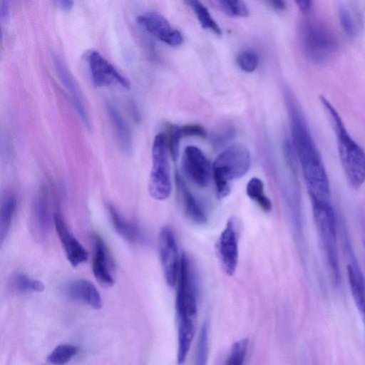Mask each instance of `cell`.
I'll use <instances>...</instances> for the list:
<instances>
[{
    "mask_svg": "<svg viewBox=\"0 0 365 365\" xmlns=\"http://www.w3.org/2000/svg\"><path fill=\"white\" fill-rule=\"evenodd\" d=\"M294 145L311 201L331 203L329 181L318 148L293 93L284 90Z\"/></svg>",
    "mask_w": 365,
    "mask_h": 365,
    "instance_id": "obj_1",
    "label": "cell"
},
{
    "mask_svg": "<svg viewBox=\"0 0 365 365\" xmlns=\"http://www.w3.org/2000/svg\"><path fill=\"white\" fill-rule=\"evenodd\" d=\"M320 102L332 125L344 173L349 185L355 190L365 183V151L348 132L334 106L324 96Z\"/></svg>",
    "mask_w": 365,
    "mask_h": 365,
    "instance_id": "obj_2",
    "label": "cell"
},
{
    "mask_svg": "<svg viewBox=\"0 0 365 365\" xmlns=\"http://www.w3.org/2000/svg\"><path fill=\"white\" fill-rule=\"evenodd\" d=\"M319 243L334 284L340 282V268L336 247V224L331 203L311 201Z\"/></svg>",
    "mask_w": 365,
    "mask_h": 365,
    "instance_id": "obj_3",
    "label": "cell"
},
{
    "mask_svg": "<svg viewBox=\"0 0 365 365\" xmlns=\"http://www.w3.org/2000/svg\"><path fill=\"white\" fill-rule=\"evenodd\" d=\"M302 51L309 61L321 65L327 62L338 48V40L330 28L316 19H306L299 29Z\"/></svg>",
    "mask_w": 365,
    "mask_h": 365,
    "instance_id": "obj_4",
    "label": "cell"
},
{
    "mask_svg": "<svg viewBox=\"0 0 365 365\" xmlns=\"http://www.w3.org/2000/svg\"><path fill=\"white\" fill-rule=\"evenodd\" d=\"M250 163V153L241 144L228 147L217 157L212 164V178L218 198L229 195L231 190L230 182L245 175Z\"/></svg>",
    "mask_w": 365,
    "mask_h": 365,
    "instance_id": "obj_5",
    "label": "cell"
},
{
    "mask_svg": "<svg viewBox=\"0 0 365 365\" xmlns=\"http://www.w3.org/2000/svg\"><path fill=\"white\" fill-rule=\"evenodd\" d=\"M166 136L155 135L152 145V168L149 180V192L155 200L167 199L172 190Z\"/></svg>",
    "mask_w": 365,
    "mask_h": 365,
    "instance_id": "obj_6",
    "label": "cell"
},
{
    "mask_svg": "<svg viewBox=\"0 0 365 365\" xmlns=\"http://www.w3.org/2000/svg\"><path fill=\"white\" fill-rule=\"evenodd\" d=\"M175 308L177 320H194L197 309V287L195 270L189 258L182 254L177 281Z\"/></svg>",
    "mask_w": 365,
    "mask_h": 365,
    "instance_id": "obj_7",
    "label": "cell"
},
{
    "mask_svg": "<svg viewBox=\"0 0 365 365\" xmlns=\"http://www.w3.org/2000/svg\"><path fill=\"white\" fill-rule=\"evenodd\" d=\"M159 252L165 279L173 287L177 284L181 257L175 234L170 227L165 226L160 232Z\"/></svg>",
    "mask_w": 365,
    "mask_h": 365,
    "instance_id": "obj_8",
    "label": "cell"
},
{
    "mask_svg": "<svg viewBox=\"0 0 365 365\" xmlns=\"http://www.w3.org/2000/svg\"><path fill=\"white\" fill-rule=\"evenodd\" d=\"M93 84L96 86L117 84L124 88H130L128 79L120 73L98 51L90 50L84 57Z\"/></svg>",
    "mask_w": 365,
    "mask_h": 365,
    "instance_id": "obj_9",
    "label": "cell"
},
{
    "mask_svg": "<svg viewBox=\"0 0 365 365\" xmlns=\"http://www.w3.org/2000/svg\"><path fill=\"white\" fill-rule=\"evenodd\" d=\"M216 252L225 272L232 276L238 262V237L235 220L230 218L216 242Z\"/></svg>",
    "mask_w": 365,
    "mask_h": 365,
    "instance_id": "obj_10",
    "label": "cell"
},
{
    "mask_svg": "<svg viewBox=\"0 0 365 365\" xmlns=\"http://www.w3.org/2000/svg\"><path fill=\"white\" fill-rule=\"evenodd\" d=\"M182 170L195 185L207 186L212 177V165L197 147H186L182 158Z\"/></svg>",
    "mask_w": 365,
    "mask_h": 365,
    "instance_id": "obj_11",
    "label": "cell"
},
{
    "mask_svg": "<svg viewBox=\"0 0 365 365\" xmlns=\"http://www.w3.org/2000/svg\"><path fill=\"white\" fill-rule=\"evenodd\" d=\"M138 24L160 41L171 46L182 43L183 36L177 29L172 27L163 15L156 12H148L139 16Z\"/></svg>",
    "mask_w": 365,
    "mask_h": 365,
    "instance_id": "obj_12",
    "label": "cell"
},
{
    "mask_svg": "<svg viewBox=\"0 0 365 365\" xmlns=\"http://www.w3.org/2000/svg\"><path fill=\"white\" fill-rule=\"evenodd\" d=\"M53 222L70 264L73 267H77L86 262L88 257L87 251L69 231L64 220L59 213H55L53 215Z\"/></svg>",
    "mask_w": 365,
    "mask_h": 365,
    "instance_id": "obj_13",
    "label": "cell"
},
{
    "mask_svg": "<svg viewBox=\"0 0 365 365\" xmlns=\"http://www.w3.org/2000/svg\"><path fill=\"white\" fill-rule=\"evenodd\" d=\"M52 60L56 73L61 83L68 93L79 118L86 126L89 127L90 123L88 115L84 106L81 91L76 81L68 70L65 63L57 55L53 54L52 56Z\"/></svg>",
    "mask_w": 365,
    "mask_h": 365,
    "instance_id": "obj_14",
    "label": "cell"
},
{
    "mask_svg": "<svg viewBox=\"0 0 365 365\" xmlns=\"http://www.w3.org/2000/svg\"><path fill=\"white\" fill-rule=\"evenodd\" d=\"M112 262L103 240L96 236L93 240V256L92 269L96 279L100 284L108 287L113 284Z\"/></svg>",
    "mask_w": 365,
    "mask_h": 365,
    "instance_id": "obj_15",
    "label": "cell"
},
{
    "mask_svg": "<svg viewBox=\"0 0 365 365\" xmlns=\"http://www.w3.org/2000/svg\"><path fill=\"white\" fill-rule=\"evenodd\" d=\"M65 294L71 299L87 304L93 309L102 307L101 295L93 283L86 279H76L64 287Z\"/></svg>",
    "mask_w": 365,
    "mask_h": 365,
    "instance_id": "obj_16",
    "label": "cell"
},
{
    "mask_svg": "<svg viewBox=\"0 0 365 365\" xmlns=\"http://www.w3.org/2000/svg\"><path fill=\"white\" fill-rule=\"evenodd\" d=\"M339 23L344 34L356 38L361 29V16L358 7L352 1H341L337 4Z\"/></svg>",
    "mask_w": 365,
    "mask_h": 365,
    "instance_id": "obj_17",
    "label": "cell"
},
{
    "mask_svg": "<svg viewBox=\"0 0 365 365\" xmlns=\"http://www.w3.org/2000/svg\"><path fill=\"white\" fill-rule=\"evenodd\" d=\"M108 212L112 226L119 236L130 243L144 242L145 236L138 225L127 220L111 205H108Z\"/></svg>",
    "mask_w": 365,
    "mask_h": 365,
    "instance_id": "obj_18",
    "label": "cell"
},
{
    "mask_svg": "<svg viewBox=\"0 0 365 365\" xmlns=\"http://www.w3.org/2000/svg\"><path fill=\"white\" fill-rule=\"evenodd\" d=\"M175 183L178 192L181 196L182 204L186 216L195 224H205L207 217L203 209L178 173L175 174Z\"/></svg>",
    "mask_w": 365,
    "mask_h": 365,
    "instance_id": "obj_19",
    "label": "cell"
},
{
    "mask_svg": "<svg viewBox=\"0 0 365 365\" xmlns=\"http://www.w3.org/2000/svg\"><path fill=\"white\" fill-rule=\"evenodd\" d=\"M351 259L346 265L349 284L356 307L365 315V278L357 262Z\"/></svg>",
    "mask_w": 365,
    "mask_h": 365,
    "instance_id": "obj_20",
    "label": "cell"
},
{
    "mask_svg": "<svg viewBox=\"0 0 365 365\" xmlns=\"http://www.w3.org/2000/svg\"><path fill=\"white\" fill-rule=\"evenodd\" d=\"M195 334V321H178L177 361L179 364L184 362L189 351Z\"/></svg>",
    "mask_w": 365,
    "mask_h": 365,
    "instance_id": "obj_21",
    "label": "cell"
},
{
    "mask_svg": "<svg viewBox=\"0 0 365 365\" xmlns=\"http://www.w3.org/2000/svg\"><path fill=\"white\" fill-rule=\"evenodd\" d=\"M107 109L115 127L118 140L121 149L125 153H130L132 150V137L126 122H125L122 115L113 105L108 104Z\"/></svg>",
    "mask_w": 365,
    "mask_h": 365,
    "instance_id": "obj_22",
    "label": "cell"
},
{
    "mask_svg": "<svg viewBox=\"0 0 365 365\" xmlns=\"http://www.w3.org/2000/svg\"><path fill=\"white\" fill-rule=\"evenodd\" d=\"M246 192L247 196L255 201L264 212H268L272 210V202L264 194V184L259 178L254 177L248 181Z\"/></svg>",
    "mask_w": 365,
    "mask_h": 365,
    "instance_id": "obj_23",
    "label": "cell"
},
{
    "mask_svg": "<svg viewBox=\"0 0 365 365\" xmlns=\"http://www.w3.org/2000/svg\"><path fill=\"white\" fill-rule=\"evenodd\" d=\"M34 220L38 230L44 234L50 225V214L47 199L43 193L36 198L34 206Z\"/></svg>",
    "mask_w": 365,
    "mask_h": 365,
    "instance_id": "obj_24",
    "label": "cell"
},
{
    "mask_svg": "<svg viewBox=\"0 0 365 365\" xmlns=\"http://www.w3.org/2000/svg\"><path fill=\"white\" fill-rule=\"evenodd\" d=\"M185 3L192 9L203 29L210 30L217 35H222L220 27L212 19L208 9L201 2L190 0Z\"/></svg>",
    "mask_w": 365,
    "mask_h": 365,
    "instance_id": "obj_25",
    "label": "cell"
},
{
    "mask_svg": "<svg viewBox=\"0 0 365 365\" xmlns=\"http://www.w3.org/2000/svg\"><path fill=\"white\" fill-rule=\"evenodd\" d=\"M16 206V200L13 195L6 197L1 205L0 215V240L1 243L9 234Z\"/></svg>",
    "mask_w": 365,
    "mask_h": 365,
    "instance_id": "obj_26",
    "label": "cell"
},
{
    "mask_svg": "<svg viewBox=\"0 0 365 365\" xmlns=\"http://www.w3.org/2000/svg\"><path fill=\"white\" fill-rule=\"evenodd\" d=\"M78 353V348L71 344H61L56 346L47 356L53 364L63 365Z\"/></svg>",
    "mask_w": 365,
    "mask_h": 365,
    "instance_id": "obj_27",
    "label": "cell"
},
{
    "mask_svg": "<svg viewBox=\"0 0 365 365\" xmlns=\"http://www.w3.org/2000/svg\"><path fill=\"white\" fill-rule=\"evenodd\" d=\"M208 350L207 327L204 323L201 327L196 344L194 365H207Z\"/></svg>",
    "mask_w": 365,
    "mask_h": 365,
    "instance_id": "obj_28",
    "label": "cell"
},
{
    "mask_svg": "<svg viewBox=\"0 0 365 365\" xmlns=\"http://www.w3.org/2000/svg\"><path fill=\"white\" fill-rule=\"evenodd\" d=\"M14 288L20 292H43V284L36 279H34L24 274H18L13 279Z\"/></svg>",
    "mask_w": 365,
    "mask_h": 365,
    "instance_id": "obj_29",
    "label": "cell"
},
{
    "mask_svg": "<svg viewBox=\"0 0 365 365\" xmlns=\"http://www.w3.org/2000/svg\"><path fill=\"white\" fill-rule=\"evenodd\" d=\"M247 344L246 339L236 341L223 365H243L247 355Z\"/></svg>",
    "mask_w": 365,
    "mask_h": 365,
    "instance_id": "obj_30",
    "label": "cell"
},
{
    "mask_svg": "<svg viewBox=\"0 0 365 365\" xmlns=\"http://www.w3.org/2000/svg\"><path fill=\"white\" fill-rule=\"evenodd\" d=\"M218 4L229 16L240 17L249 16V9L242 1L222 0L218 1Z\"/></svg>",
    "mask_w": 365,
    "mask_h": 365,
    "instance_id": "obj_31",
    "label": "cell"
},
{
    "mask_svg": "<svg viewBox=\"0 0 365 365\" xmlns=\"http://www.w3.org/2000/svg\"><path fill=\"white\" fill-rule=\"evenodd\" d=\"M181 138L180 126L175 125H170L168 128L166 140L168 151L173 160H176L178 157L180 140Z\"/></svg>",
    "mask_w": 365,
    "mask_h": 365,
    "instance_id": "obj_32",
    "label": "cell"
},
{
    "mask_svg": "<svg viewBox=\"0 0 365 365\" xmlns=\"http://www.w3.org/2000/svg\"><path fill=\"white\" fill-rule=\"evenodd\" d=\"M239 67L247 73L253 72L258 66V56L253 51H245L237 57Z\"/></svg>",
    "mask_w": 365,
    "mask_h": 365,
    "instance_id": "obj_33",
    "label": "cell"
},
{
    "mask_svg": "<svg viewBox=\"0 0 365 365\" xmlns=\"http://www.w3.org/2000/svg\"><path fill=\"white\" fill-rule=\"evenodd\" d=\"M180 135L182 137L206 138L207 131L203 126L199 124H187L180 126Z\"/></svg>",
    "mask_w": 365,
    "mask_h": 365,
    "instance_id": "obj_34",
    "label": "cell"
},
{
    "mask_svg": "<svg viewBox=\"0 0 365 365\" xmlns=\"http://www.w3.org/2000/svg\"><path fill=\"white\" fill-rule=\"evenodd\" d=\"M235 136V130L228 127L220 130L212 137V142L215 147L219 148L230 141Z\"/></svg>",
    "mask_w": 365,
    "mask_h": 365,
    "instance_id": "obj_35",
    "label": "cell"
},
{
    "mask_svg": "<svg viewBox=\"0 0 365 365\" xmlns=\"http://www.w3.org/2000/svg\"><path fill=\"white\" fill-rule=\"evenodd\" d=\"M300 12L303 15H307L312 9V2L307 0H299L295 1Z\"/></svg>",
    "mask_w": 365,
    "mask_h": 365,
    "instance_id": "obj_36",
    "label": "cell"
},
{
    "mask_svg": "<svg viewBox=\"0 0 365 365\" xmlns=\"http://www.w3.org/2000/svg\"><path fill=\"white\" fill-rule=\"evenodd\" d=\"M9 2L6 1H1V6H0V16L1 19L4 21H7V19L9 18Z\"/></svg>",
    "mask_w": 365,
    "mask_h": 365,
    "instance_id": "obj_37",
    "label": "cell"
},
{
    "mask_svg": "<svg viewBox=\"0 0 365 365\" xmlns=\"http://www.w3.org/2000/svg\"><path fill=\"white\" fill-rule=\"evenodd\" d=\"M268 3L277 11H284L286 9V3L284 1H269Z\"/></svg>",
    "mask_w": 365,
    "mask_h": 365,
    "instance_id": "obj_38",
    "label": "cell"
},
{
    "mask_svg": "<svg viewBox=\"0 0 365 365\" xmlns=\"http://www.w3.org/2000/svg\"><path fill=\"white\" fill-rule=\"evenodd\" d=\"M58 6L64 11H69L73 6V1L70 0H61L57 2Z\"/></svg>",
    "mask_w": 365,
    "mask_h": 365,
    "instance_id": "obj_39",
    "label": "cell"
}]
</instances>
